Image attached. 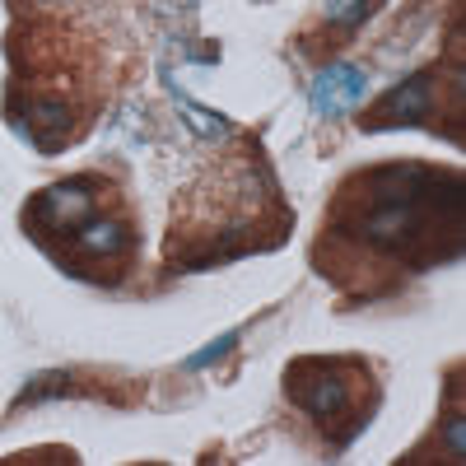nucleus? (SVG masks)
<instances>
[{
  "label": "nucleus",
  "instance_id": "obj_8",
  "mask_svg": "<svg viewBox=\"0 0 466 466\" xmlns=\"http://www.w3.org/2000/svg\"><path fill=\"white\" fill-rule=\"evenodd\" d=\"M378 5L382 0H331V5L322 10V28H331V37H345L350 28H360Z\"/></svg>",
  "mask_w": 466,
  "mask_h": 466
},
{
  "label": "nucleus",
  "instance_id": "obj_1",
  "mask_svg": "<svg viewBox=\"0 0 466 466\" xmlns=\"http://www.w3.org/2000/svg\"><path fill=\"white\" fill-rule=\"evenodd\" d=\"M461 252V173L373 164L350 173L327 206L313 266L350 294H392Z\"/></svg>",
  "mask_w": 466,
  "mask_h": 466
},
{
  "label": "nucleus",
  "instance_id": "obj_7",
  "mask_svg": "<svg viewBox=\"0 0 466 466\" xmlns=\"http://www.w3.org/2000/svg\"><path fill=\"white\" fill-rule=\"evenodd\" d=\"M364 98V75L355 66H327L313 80V107L318 112H345Z\"/></svg>",
  "mask_w": 466,
  "mask_h": 466
},
{
  "label": "nucleus",
  "instance_id": "obj_3",
  "mask_svg": "<svg viewBox=\"0 0 466 466\" xmlns=\"http://www.w3.org/2000/svg\"><path fill=\"white\" fill-rule=\"evenodd\" d=\"M24 233L66 276L122 285L140 252V219L127 191L103 173H75L24 201Z\"/></svg>",
  "mask_w": 466,
  "mask_h": 466
},
{
  "label": "nucleus",
  "instance_id": "obj_4",
  "mask_svg": "<svg viewBox=\"0 0 466 466\" xmlns=\"http://www.w3.org/2000/svg\"><path fill=\"white\" fill-rule=\"evenodd\" d=\"M294 228L289 206L280 201L270 173H252L248 164L233 168V177H210L206 187L187 191L182 206H173L168 228V266L197 270L224 257H243L257 248H276Z\"/></svg>",
  "mask_w": 466,
  "mask_h": 466
},
{
  "label": "nucleus",
  "instance_id": "obj_2",
  "mask_svg": "<svg viewBox=\"0 0 466 466\" xmlns=\"http://www.w3.org/2000/svg\"><path fill=\"white\" fill-rule=\"evenodd\" d=\"M98 47L66 24H19L10 33L5 116L28 145L56 154L98 116Z\"/></svg>",
  "mask_w": 466,
  "mask_h": 466
},
{
  "label": "nucleus",
  "instance_id": "obj_5",
  "mask_svg": "<svg viewBox=\"0 0 466 466\" xmlns=\"http://www.w3.org/2000/svg\"><path fill=\"white\" fill-rule=\"evenodd\" d=\"M285 397L331 448H345L378 410V378L364 360H294Z\"/></svg>",
  "mask_w": 466,
  "mask_h": 466
},
{
  "label": "nucleus",
  "instance_id": "obj_6",
  "mask_svg": "<svg viewBox=\"0 0 466 466\" xmlns=\"http://www.w3.org/2000/svg\"><path fill=\"white\" fill-rule=\"evenodd\" d=\"M443 89H439V66L420 70L415 80H406L401 89L382 94V103H373L369 112H360V127L364 131H382V127H430L439 131V103Z\"/></svg>",
  "mask_w": 466,
  "mask_h": 466
}]
</instances>
